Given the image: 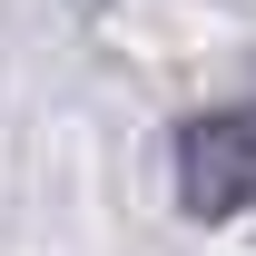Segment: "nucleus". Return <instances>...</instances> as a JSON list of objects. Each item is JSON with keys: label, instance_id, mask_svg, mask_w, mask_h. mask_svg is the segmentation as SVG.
Listing matches in <instances>:
<instances>
[{"label": "nucleus", "instance_id": "f257e3e1", "mask_svg": "<svg viewBox=\"0 0 256 256\" xmlns=\"http://www.w3.org/2000/svg\"><path fill=\"white\" fill-rule=\"evenodd\" d=\"M178 207L207 226L256 207V108H217L178 138Z\"/></svg>", "mask_w": 256, "mask_h": 256}]
</instances>
